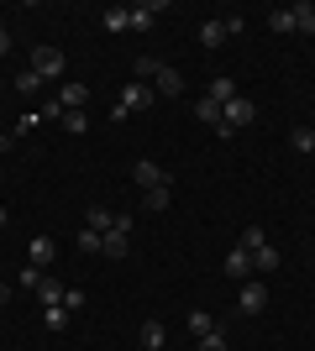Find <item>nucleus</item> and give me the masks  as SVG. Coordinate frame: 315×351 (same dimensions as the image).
<instances>
[{
    "instance_id": "nucleus-1",
    "label": "nucleus",
    "mask_w": 315,
    "mask_h": 351,
    "mask_svg": "<svg viewBox=\"0 0 315 351\" xmlns=\"http://www.w3.org/2000/svg\"><path fill=\"white\" fill-rule=\"evenodd\" d=\"M253 121H257V105L237 95V100H231V105L221 110V126H215V132H221V136H237L242 126H253Z\"/></svg>"
},
{
    "instance_id": "nucleus-2",
    "label": "nucleus",
    "mask_w": 315,
    "mask_h": 351,
    "mask_svg": "<svg viewBox=\"0 0 315 351\" xmlns=\"http://www.w3.org/2000/svg\"><path fill=\"white\" fill-rule=\"evenodd\" d=\"M32 73H37V79H58V73H63V53H58V47H32Z\"/></svg>"
},
{
    "instance_id": "nucleus-3",
    "label": "nucleus",
    "mask_w": 315,
    "mask_h": 351,
    "mask_svg": "<svg viewBox=\"0 0 315 351\" xmlns=\"http://www.w3.org/2000/svg\"><path fill=\"white\" fill-rule=\"evenodd\" d=\"M263 309H268V289H263L257 278H247L242 293H237V315H263Z\"/></svg>"
},
{
    "instance_id": "nucleus-4",
    "label": "nucleus",
    "mask_w": 315,
    "mask_h": 351,
    "mask_svg": "<svg viewBox=\"0 0 315 351\" xmlns=\"http://www.w3.org/2000/svg\"><path fill=\"white\" fill-rule=\"evenodd\" d=\"M152 100H158V89H152V84H142V79H132V84L121 89V105H126V116H132V110H148Z\"/></svg>"
},
{
    "instance_id": "nucleus-5",
    "label": "nucleus",
    "mask_w": 315,
    "mask_h": 351,
    "mask_svg": "<svg viewBox=\"0 0 315 351\" xmlns=\"http://www.w3.org/2000/svg\"><path fill=\"white\" fill-rule=\"evenodd\" d=\"M53 257H58V241L53 236H32V247H27V267H53Z\"/></svg>"
},
{
    "instance_id": "nucleus-6",
    "label": "nucleus",
    "mask_w": 315,
    "mask_h": 351,
    "mask_svg": "<svg viewBox=\"0 0 315 351\" xmlns=\"http://www.w3.org/2000/svg\"><path fill=\"white\" fill-rule=\"evenodd\" d=\"M132 178L142 184V194H148V189H163V184H168V173H163L152 158H137V162H132Z\"/></svg>"
},
{
    "instance_id": "nucleus-7",
    "label": "nucleus",
    "mask_w": 315,
    "mask_h": 351,
    "mask_svg": "<svg viewBox=\"0 0 315 351\" xmlns=\"http://www.w3.org/2000/svg\"><path fill=\"white\" fill-rule=\"evenodd\" d=\"M226 278H237V283L253 278V252H247V247H231V252H226Z\"/></svg>"
},
{
    "instance_id": "nucleus-8",
    "label": "nucleus",
    "mask_w": 315,
    "mask_h": 351,
    "mask_svg": "<svg viewBox=\"0 0 315 351\" xmlns=\"http://www.w3.org/2000/svg\"><path fill=\"white\" fill-rule=\"evenodd\" d=\"M152 89L174 100V95H184V73H179V69H168V63H158V73H152Z\"/></svg>"
},
{
    "instance_id": "nucleus-9",
    "label": "nucleus",
    "mask_w": 315,
    "mask_h": 351,
    "mask_svg": "<svg viewBox=\"0 0 315 351\" xmlns=\"http://www.w3.org/2000/svg\"><path fill=\"white\" fill-rule=\"evenodd\" d=\"M205 95H210V100H215V105H221V110H226V105L237 100L242 89H237V79H226V73H215V79H210V89H205Z\"/></svg>"
},
{
    "instance_id": "nucleus-10",
    "label": "nucleus",
    "mask_w": 315,
    "mask_h": 351,
    "mask_svg": "<svg viewBox=\"0 0 315 351\" xmlns=\"http://www.w3.org/2000/svg\"><path fill=\"white\" fill-rule=\"evenodd\" d=\"M84 100H90V84H79V79H69V84L58 89V105H63V110H84Z\"/></svg>"
},
{
    "instance_id": "nucleus-11",
    "label": "nucleus",
    "mask_w": 315,
    "mask_h": 351,
    "mask_svg": "<svg viewBox=\"0 0 315 351\" xmlns=\"http://www.w3.org/2000/svg\"><path fill=\"white\" fill-rule=\"evenodd\" d=\"M158 16H163V5H158V0H142V5H132V32H148Z\"/></svg>"
},
{
    "instance_id": "nucleus-12",
    "label": "nucleus",
    "mask_w": 315,
    "mask_h": 351,
    "mask_svg": "<svg viewBox=\"0 0 315 351\" xmlns=\"http://www.w3.org/2000/svg\"><path fill=\"white\" fill-rule=\"evenodd\" d=\"M84 231H116V215H110V210H105V205H90V215H84Z\"/></svg>"
},
{
    "instance_id": "nucleus-13",
    "label": "nucleus",
    "mask_w": 315,
    "mask_h": 351,
    "mask_svg": "<svg viewBox=\"0 0 315 351\" xmlns=\"http://www.w3.org/2000/svg\"><path fill=\"white\" fill-rule=\"evenodd\" d=\"M163 341H168L163 320H142V351H163Z\"/></svg>"
},
{
    "instance_id": "nucleus-14",
    "label": "nucleus",
    "mask_w": 315,
    "mask_h": 351,
    "mask_svg": "<svg viewBox=\"0 0 315 351\" xmlns=\"http://www.w3.org/2000/svg\"><path fill=\"white\" fill-rule=\"evenodd\" d=\"M37 299H43V309L63 304V283H58V278H47V273H43V283H37Z\"/></svg>"
},
{
    "instance_id": "nucleus-15",
    "label": "nucleus",
    "mask_w": 315,
    "mask_h": 351,
    "mask_svg": "<svg viewBox=\"0 0 315 351\" xmlns=\"http://www.w3.org/2000/svg\"><path fill=\"white\" fill-rule=\"evenodd\" d=\"M221 43H226V27H221V21H200V47H210V53H215Z\"/></svg>"
},
{
    "instance_id": "nucleus-16",
    "label": "nucleus",
    "mask_w": 315,
    "mask_h": 351,
    "mask_svg": "<svg viewBox=\"0 0 315 351\" xmlns=\"http://www.w3.org/2000/svg\"><path fill=\"white\" fill-rule=\"evenodd\" d=\"M100 27H105V32H132V11H121V5H110V11L100 16Z\"/></svg>"
},
{
    "instance_id": "nucleus-17",
    "label": "nucleus",
    "mask_w": 315,
    "mask_h": 351,
    "mask_svg": "<svg viewBox=\"0 0 315 351\" xmlns=\"http://www.w3.org/2000/svg\"><path fill=\"white\" fill-rule=\"evenodd\" d=\"M289 16H294V32H315V5H310V0L289 5Z\"/></svg>"
},
{
    "instance_id": "nucleus-18",
    "label": "nucleus",
    "mask_w": 315,
    "mask_h": 351,
    "mask_svg": "<svg viewBox=\"0 0 315 351\" xmlns=\"http://www.w3.org/2000/svg\"><path fill=\"white\" fill-rule=\"evenodd\" d=\"M195 116H200V126H221V105L205 95V100H195Z\"/></svg>"
},
{
    "instance_id": "nucleus-19",
    "label": "nucleus",
    "mask_w": 315,
    "mask_h": 351,
    "mask_svg": "<svg viewBox=\"0 0 315 351\" xmlns=\"http://www.w3.org/2000/svg\"><path fill=\"white\" fill-rule=\"evenodd\" d=\"M63 132H69V136H84V132H90V116H84V110H63Z\"/></svg>"
},
{
    "instance_id": "nucleus-20",
    "label": "nucleus",
    "mask_w": 315,
    "mask_h": 351,
    "mask_svg": "<svg viewBox=\"0 0 315 351\" xmlns=\"http://www.w3.org/2000/svg\"><path fill=\"white\" fill-rule=\"evenodd\" d=\"M273 267H279V252H273V247H257L253 252V273H273Z\"/></svg>"
},
{
    "instance_id": "nucleus-21",
    "label": "nucleus",
    "mask_w": 315,
    "mask_h": 351,
    "mask_svg": "<svg viewBox=\"0 0 315 351\" xmlns=\"http://www.w3.org/2000/svg\"><path fill=\"white\" fill-rule=\"evenodd\" d=\"M237 247H247V252L268 247V236H263V226H242V241H237Z\"/></svg>"
},
{
    "instance_id": "nucleus-22",
    "label": "nucleus",
    "mask_w": 315,
    "mask_h": 351,
    "mask_svg": "<svg viewBox=\"0 0 315 351\" xmlns=\"http://www.w3.org/2000/svg\"><path fill=\"white\" fill-rule=\"evenodd\" d=\"M43 325H47V330H69V309H63V304L43 309Z\"/></svg>"
},
{
    "instance_id": "nucleus-23",
    "label": "nucleus",
    "mask_w": 315,
    "mask_h": 351,
    "mask_svg": "<svg viewBox=\"0 0 315 351\" xmlns=\"http://www.w3.org/2000/svg\"><path fill=\"white\" fill-rule=\"evenodd\" d=\"M189 330H195V336H210V330H215L210 309H189Z\"/></svg>"
},
{
    "instance_id": "nucleus-24",
    "label": "nucleus",
    "mask_w": 315,
    "mask_h": 351,
    "mask_svg": "<svg viewBox=\"0 0 315 351\" xmlns=\"http://www.w3.org/2000/svg\"><path fill=\"white\" fill-rule=\"evenodd\" d=\"M142 205H148L152 215H163V210H168V184H163V189H148V194H142Z\"/></svg>"
},
{
    "instance_id": "nucleus-25",
    "label": "nucleus",
    "mask_w": 315,
    "mask_h": 351,
    "mask_svg": "<svg viewBox=\"0 0 315 351\" xmlns=\"http://www.w3.org/2000/svg\"><path fill=\"white\" fill-rule=\"evenodd\" d=\"M268 32H279V37H289V32H294V16H289V5L268 16Z\"/></svg>"
},
{
    "instance_id": "nucleus-26",
    "label": "nucleus",
    "mask_w": 315,
    "mask_h": 351,
    "mask_svg": "<svg viewBox=\"0 0 315 351\" xmlns=\"http://www.w3.org/2000/svg\"><path fill=\"white\" fill-rule=\"evenodd\" d=\"M289 147H294V152H310V158H315V132H310V126H300V132L289 136Z\"/></svg>"
},
{
    "instance_id": "nucleus-27",
    "label": "nucleus",
    "mask_w": 315,
    "mask_h": 351,
    "mask_svg": "<svg viewBox=\"0 0 315 351\" xmlns=\"http://www.w3.org/2000/svg\"><path fill=\"white\" fill-rule=\"evenodd\" d=\"M43 84H47V79H37L32 69H21V73H16V89H21V95H37Z\"/></svg>"
},
{
    "instance_id": "nucleus-28",
    "label": "nucleus",
    "mask_w": 315,
    "mask_h": 351,
    "mask_svg": "<svg viewBox=\"0 0 315 351\" xmlns=\"http://www.w3.org/2000/svg\"><path fill=\"white\" fill-rule=\"evenodd\" d=\"M37 126H43V110H27V116H21V126H16V132H21V136H32V132H37Z\"/></svg>"
},
{
    "instance_id": "nucleus-29",
    "label": "nucleus",
    "mask_w": 315,
    "mask_h": 351,
    "mask_svg": "<svg viewBox=\"0 0 315 351\" xmlns=\"http://www.w3.org/2000/svg\"><path fill=\"white\" fill-rule=\"evenodd\" d=\"M152 73H158V58H137V79L142 84H152Z\"/></svg>"
},
{
    "instance_id": "nucleus-30",
    "label": "nucleus",
    "mask_w": 315,
    "mask_h": 351,
    "mask_svg": "<svg viewBox=\"0 0 315 351\" xmlns=\"http://www.w3.org/2000/svg\"><path fill=\"white\" fill-rule=\"evenodd\" d=\"M79 252H90V257H95V252H100V231H79Z\"/></svg>"
},
{
    "instance_id": "nucleus-31",
    "label": "nucleus",
    "mask_w": 315,
    "mask_h": 351,
    "mask_svg": "<svg viewBox=\"0 0 315 351\" xmlns=\"http://www.w3.org/2000/svg\"><path fill=\"white\" fill-rule=\"evenodd\" d=\"M200 351H226V336H221V330H210V336H200Z\"/></svg>"
},
{
    "instance_id": "nucleus-32",
    "label": "nucleus",
    "mask_w": 315,
    "mask_h": 351,
    "mask_svg": "<svg viewBox=\"0 0 315 351\" xmlns=\"http://www.w3.org/2000/svg\"><path fill=\"white\" fill-rule=\"evenodd\" d=\"M221 27H226V37H242V32H247V21H242V16H226Z\"/></svg>"
},
{
    "instance_id": "nucleus-33",
    "label": "nucleus",
    "mask_w": 315,
    "mask_h": 351,
    "mask_svg": "<svg viewBox=\"0 0 315 351\" xmlns=\"http://www.w3.org/2000/svg\"><path fill=\"white\" fill-rule=\"evenodd\" d=\"M84 304V289H63V309H79Z\"/></svg>"
},
{
    "instance_id": "nucleus-34",
    "label": "nucleus",
    "mask_w": 315,
    "mask_h": 351,
    "mask_svg": "<svg viewBox=\"0 0 315 351\" xmlns=\"http://www.w3.org/2000/svg\"><path fill=\"white\" fill-rule=\"evenodd\" d=\"M5 53H11V32L0 27V58H5Z\"/></svg>"
},
{
    "instance_id": "nucleus-35",
    "label": "nucleus",
    "mask_w": 315,
    "mask_h": 351,
    "mask_svg": "<svg viewBox=\"0 0 315 351\" xmlns=\"http://www.w3.org/2000/svg\"><path fill=\"white\" fill-rule=\"evenodd\" d=\"M5 304H11V283L0 278V309H5Z\"/></svg>"
},
{
    "instance_id": "nucleus-36",
    "label": "nucleus",
    "mask_w": 315,
    "mask_h": 351,
    "mask_svg": "<svg viewBox=\"0 0 315 351\" xmlns=\"http://www.w3.org/2000/svg\"><path fill=\"white\" fill-rule=\"evenodd\" d=\"M5 147H11V136H5V132H0V152H5Z\"/></svg>"
},
{
    "instance_id": "nucleus-37",
    "label": "nucleus",
    "mask_w": 315,
    "mask_h": 351,
    "mask_svg": "<svg viewBox=\"0 0 315 351\" xmlns=\"http://www.w3.org/2000/svg\"><path fill=\"white\" fill-rule=\"evenodd\" d=\"M0 226H5V205H0Z\"/></svg>"
}]
</instances>
